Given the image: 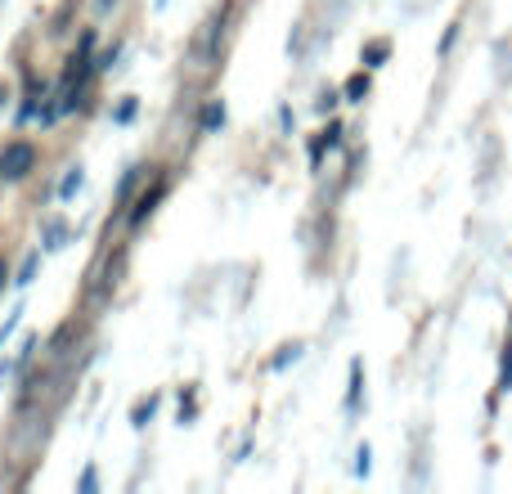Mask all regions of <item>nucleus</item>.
<instances>
[{
	"label": "nucleus",
	"instance_id": "1",
	"mask_svg": "<svg viewBox=\"0 0 512 494\" xmlns=\"http://www.w3.org/2000/svg\"><path fill=\"white\" fill-rule=\"evenodd\" d=\"M36 167H41V144L36 140L14 135V140L0 144V180H5V185H23Z\"/></svg>",
	"mask_w": 512,
	"mask_h": 494
},
{
	"label": "nucleus",
	"instance_id": "2",
	"mask_svg": "<svg viewBox=\"0 0 512 494\" xmlns=\"http://www.w3.org/2000/svg\"><path fill=\"white\" fill-rule=\"evenodd\" d=\"M167 189H171V180H167V176H158V180H153V189H144V194L135 198L131 216H126V221H131V230H140V225L149 221L153 212H158V203H162V198H167Z\"/></svg>",
	"mask_w": 512,
	"mask_h": 494
},
{
	"label": "nucleus",
	"instance_id": "3",
	"mask_svg": "<svg viewBox=\"0 0 512 494\" xmlns=\"http://www.w3.org/2000/svg\"><path fill=\"white\" fill-rule=\"evenodd\" d=\"M342 95H346V104H364V95H369V72H355Z\"/></svg>",
	"mask_w": 512,
	"mask_h": 494
},
{
	"label": "nucleus",
	"instance_id": "4",
	"mask_svg": "<svg viewBox=\"0 0 512 494\" xmlns=\"http://www.w3.org/2000/svg\"><path fill=\"white\" fill-rule=\"evenodd\" d=\"M221 122H225V104H221V99H207V108H203V135H212Z\"/></svg>",
	"mask_w": 512,
	"mask_h": 494
},
{
	"label": "nucleus",
	"instance_id": "5",
	"mask_svg": "<svg viewBox=\"0 0 512 494\" xmlns=\"http://www.w3.org/2000/svg\"><path fill=\"white\" fill-rule=\"evenodd\" d=\"M387 54H391V41H369V45L360 50V59L369 63V68H378V63L387 59Z\"/></svg>",
	"mask_w": 512,
	"mask_h": 494
},
{
	"label": "nucleus",
	"instance_id": "6",
	"mask_svg": "<svg viewBox=\"0 0 512 494\" xmlns=\"http://www.w3.org/2000/svg\"><path fill=\"white\" fill-rule=\"evenodd\" d=\"M36 265H41V252H32V256H27V261H23V270H18V288H23V283H32V274H36Z\"/></svg>",
	"mask_w": 512,
	"mask_h": 494
},
{
	"label": "nucleus",
	"instance_id": "7",
	"mask_svg": "<svg viewBox=\"0 0 512 494\" xmlns=\"http://www.w3.org/2000/svg\"><path fill=\"white\" fill-rule=\"evenodd\" d=\"M5 283H9V252H0V292H5Z\"/></svg>",
	"mask_w": 512,
	"mask_h": 494
},
{
	"label": "nucleus",
	"instance_id": "8",
	"mask_svg": "<svg viewBox=\"0 0 512 494\" xmlns=\"http://www.w3.org/2000/svg\"><path fill=\"white\" fill-rule=\"evenodd\" d=\"M77 185H81V171H72V176L63 180V198H68V194H72V189H77Z\"/></svg>",
	"mask_w": 512,
	"mask_h": 494
},
{
	"label": "nucleus",
	"instance_id": "9",
	"mask_svg": "<svg viewBox=\"0 0 512 494\" xmlns=\"http://www.w3.org/2000/svg\"><path fill=\"white\" fill-rule=\"evenodd\" d=\"M5 99H9V81H0V108H5Z\"/></svg>",
	"mask_w": 512,
	"mask_h": 494
}]
</instances>
